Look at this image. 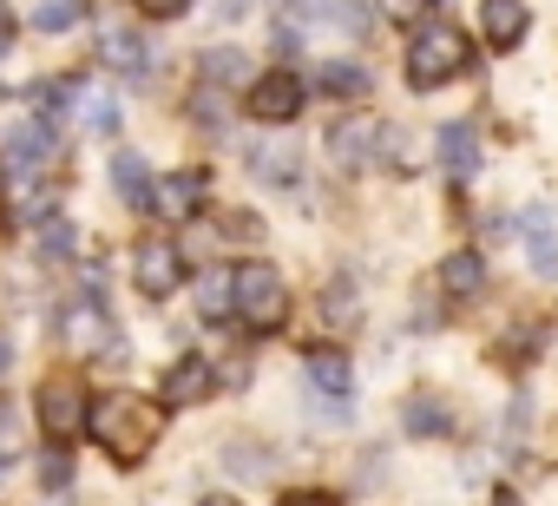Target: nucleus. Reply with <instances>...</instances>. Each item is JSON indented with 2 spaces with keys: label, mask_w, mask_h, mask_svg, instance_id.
<instances>
[{
  "label": "nucleus",
  "mask_w": 558,
  "mask_h": 506,
  "mask_svg": "<svg viewBox=\"0 0 558 506\" xmlns=\"http://www.w3.org/2000/svg\"><path fill=\"white\" fill-rule=\"evenodd\" d=\"M250 171L269 184H296V152H250Z\"/></svg>",
  "instance_id": "obj_24"
},
{
  "label": "nucleus",
  "mask_w": 558,
  "mask_h": 506,
  "mask_svg": "<svg viewBox=\"0 0 558 506\" xmlns=\"http://www.w3.org/2000/svg\"><path fill=\"white\" fill-rule=\"evenodd\" d=\"M316 86L336 93V99H362V93H368V73H362L355 60H329V67L316 73Z\"/></svg>",
  "instance_id": "obj_21"
},
{
  "label": "nucleus",
  "mask_w": 558,
  "mask_h": 506,
  "mask_svg": "<svg viewBox=\"0 0 558 506\" xmlns=\"http://www.w3.org/2000/svg\"><path fill=\"white\" fill-rule=\"evenodd\" d=\"M99 53H106L112 73H132V80L151 73V47H145L138 34H125V27H106V34H99Z\"/></svg>",
  "instance_id": "obj_13"
},
{
  "label": "nucleus",
  "mask_w": 558,
  "mask_h": 506,
  "mask_svg": "<svg viewBox=\"0 0 558 506\" xmlns=\"http://www.w3.org/2000/svg\"><path fill=\"white\" fill-rule=\"evenodd\" d=\"M250 119H263V125H290L303 106H310V86H303V73H290V67H276V73H263V80H250Z\"/></svg>",
  "instance_id": "obj_5"
},
{
  "label": "nucleus",
  "mask_w": 558,
  "mask_h": 506,
  "mask_svg": "<svg viewBox=\"0 0 558 506\" xmlns=\"http://www.w3.org/2000/svg\"><path fill=\"white\" fill-rule=\"evenodd\" d=\"M210 388H217V375H210L204 356H184V362L165 369V408H197Z\"/></svg>",
  "instance_id": "obj_11"
},
{
  "label": "nucleus",
  "mask_w": 558,
  "mask_h": 506,
  "mask_svg": "<svg viewBox=\"0 0 558 506\" xmlns=\"http://www.w3.org/2000/svg\"><path fill=\"white\" fill-rule=\"evenodd\" d=\"M40 486H47V493H73V460H66L60 447L40 460Z\"/></svg>",
  "instance_id": "obj_27"
},
{
  "label": "nucleus",
  "mask_w": 558,
  "mask_h": 506,
  "mask_svg": "<svg viewBox=\"0 0 558 506\" xmlns=\"http://www.w3.org/2000/svg\"><path fill=\"white\" fill-rule=\"evenodd\" d=\"M381 8H388L395 21H421V8H427V0H381Z\"/></svg>",
  "instance_id": "obj_31"
},
{
  "label": "nucleus",
  "mask_w": 558,
  "mask_h": 506,
  "mask_svg": "<svg viewBox=\"0 0 558 506\" xmlns=\"http://www.w3.org/2000/svg\"><path fill=\"white\" fill-rule=\"evenodd\" d=\"M310 382H316L323 395H336V401H342V395H349V382H355V375H349V356H342V349H310Z\"/></svg>",
  "instance_id": "obj_19"
},
{
  "label": "nucleus",
  "mask_w": 558,
  "mask_h": 506,
  "mask_svg": "<svg viewBox=\"0 0 558 506\" xmlns=\"http://www.w3.org/2000/svg\"><path fill=\"white\" fill-rule=\"evenodd\" d=\"M66 250H73V230L47 217V257H66Z\"/></svg>",
  "instance_id": "obj_30"
},
{
  "label": "nucleus",
  "mask_w": 558,
  "mask_h": 506,
  "mask_svg": "<svg viewBox=\"0 0 558 506\" xmlns=\"http://www.w3.org/2000/svg\"><path fill=\"white\" fill-rule=\"evenodd\" d=\"M66 342L73 349H106L112 342V316L99 310V297H86V303L66 310Z\"/></svg>",
  "instance_id": "obj_14"
},
{
  "label": "nucleus",
  "mask_w": 558,
  "mask_h": 506,
  "mask_svg": "<svg viewBox=\"0 0 558 506\" xmlns=\"http://www.w3.org/2000/svg\"><path fill=\"white\" fill-rule=\"evenodd\" d=\"M132 284H138L151 303H165V297L184 284V250L165 243V237H145V243L132 250Z\"/></svg>",
  "instance_id": "obj_6"
},
{
  "label": "nucleus",
  "mask_w": 558,
  "mask_h": 506,
  "mask_svg": "<svg viewBox=\"0 0 558 506\" xmlns=\"http://www.w3.org/2000/svg\"><path fill=\"white\" fill-rule=\"evenodd\" d=\"M204 191H210V178H204V171H171V178H151V197H145V210H158V217L184 224V217H197Z\"/></svg>",
  "instance_id": "obj_8"
},
{
  "label": "nucleus",
  "mask_w": 558,
  "mask_h": 506,
  "mask_svg": "<svg viewBox=\"0 0 558 506\" xmlns=\"http://www.w3.org/2000/svg\"><path fill=\"white\" fill-rule=\"evenodd\" d=\"M230 310L250 329H283L290 316V284L276 277V264H236L230 270Z\"/></svg>",
  "instance_id": "obj_3"
},
{
  "label": "nucleus",
  "mask_w": 558,
  "mask_h": 506,
  "mask_svg": "<svg viewBox=\"0 0 558 506\" xmlns=\"http://www.w3.org/2000/svg\"><path fill=\"white\" fill-rule=\"evenodd\" d=\"M466 60H473L466 34H460V27H447V21H434V27H421V34L408 40V86H414V93H434V86L460 80V73H466Z\"/></svg>",
  "instance_id": "obj_2"
},
{
  "label": "nucleus",
  "mask_w": 558,
  "mask_h": 506,
  "mask_svg": "<svg viewBox=\"0 0 558 506\" xmlns=\"http://www.w3.org/2000/svg\"><path fill=\"white\" fill-rule=\"evenodd\" d=\"M73 112H80V125L86 132H119V99H112V86H99V80H80L73 86Z\"/></svg>",
  "instance_id": "obj_12"
},
{
  "label": "nucleus",
  "mask_w": 558,
  "mask_h": 506,
  "mask_svg": "<svg viewBox=\"0 0 558 506\" xmlns=\"http://www.w3.org/2000/svg\"><path fill=\"white\" fill-rule=\"evenodd\" d=\"M480 27H486V47H519L525 40V0H486V14H480Z\"/></svg>",
  "instance_id": "obj_15"
},
{
  "label": "nucleus",
  "mask_w": 558,
  "mask_h": 506,
  "mask_svg": "<svg viewBox=\"0 0 558 506\" xmlns=\"http://www.w3.org/2000/svg\"><path fill=\"white\" fill-rule=\"evenodd\" d=\"M47 158H53V125L47 119H14L8 125V152H0V165H14V171H47Z\"/></svg>",
  "instance_id": "obj_10"
},
{
  "label": "nucleus",
  "mask_w": 558,
  "mask_h": 506,
  "mask_svg": "<svg viewBox=\"0 0 558 506\" xmlns=\"http://www.w3.org/2000/svg\"><path fill=\"white\" fill-rule=\"evenodd\" d=\"M34 414H40V427H47L53 441H73V434L86 427V388H80V375H73V369L47 375L40 395H34Z\"/></svg>",
  "instance_id": "obj_4"
},
{
  "label": "nucleus",
  "mask_w": 558,
  "mask_h": 506,
  "mask_svg": "<svg viewBox=\"0 0 558 506\" xmlns=\"http://www.w3.org/2000/svg\"><path fill=\"white\" fill-rule=\"evenodd\" d=\"M8 27H14V21H8V8H0V34H8Z\"/></svg>",
  "instance_id": "obj_34"
},
{
  "label": "nucleus",
  "mask_w": 558,
  "mask_h": 506,
  "mask_svg": "<svg viewBox=\"0 0 558 506\" xmlns=\"http://www.w3.org/2000/svg\"><path fill=\"white\" fill-rule=\"evenodd\" d=\"M375 145H381V125H375L368 112H349V119L329 125V158H336L342 171H362V165L375 158Z\"/></svg>",
  "instance_id": "obj_9"
},
{
  "label": "nucleus",
  "mask_w": 558,
  "mask_h": 506,
  "mask_svg": "<svg viewBox=\"0 0 558 506\" xmlns=\"http://www.w3.org/2000/svg\"><path fill=\"white\" fill-rule=\"evenodd\" d=\"M323 21H336L342 34H375V8H362V0H323Z\"/></svg>",
  "instance_id": "obj_22"
},
{
  "label": "nucleus",
  "mask_w": 558,
  "mask_h": 506,
  "mask_svg": "<svg viewBox=\"0 0 558 506\" xmlns=\"http://www.w3.org/2000/svg\"><path fill=\"white\" fill-rule=\"evenodd\" d=\"M217 14H223V21H243V14H250V0H217Z\"/></svg>",
  "instance_id": "obj_32"
},
{
  "label": "nucleus",
  "mask_w": 558,
  "mask_h": 506,
  "mask_svg": "<svg viewBox=\"0 0 558 506\" xmlns=\"http://www.w3.org/2000/svg\"><path fill=\"white\" fill-rule=\"evenodd\" d=\"M80 14H86V0H34L27 8V21L40 34H66V27H80Z\"/></svg>",
  "instance_id": "obj_20"
},
{
  "label": "nucleus",
  "mask_w": 558,
  "mask_h": 506,
  "mask_svg": "<svg viewBox=\"0 0 558 506\" xmlns=\"http://www.w3.org/2000/svg\"><path fill=\"white\" fill-rule=\"evenodd\" d=\"M8 369H14V342H8V336H0V375H8Z\"/></svg>",
  "instance_id": "obj_33"
},
{
  "label": "nucleus",
  "mask_w": 558,
  "mask_h": 506,
  "mask_svg": "<svg viewBox=\"0 0 558 506\" xmlns=\"http://www.w3.org/2000/svg\"><path fill=\"white\" fill-rule=\"evenodd\" d=\"M132 8H138V14H151V21H178L191 0H132Z\"/></svg>",
  "instance_id": "obj_29"
},
{
  "label": "nucleus",
  "mask_w": 558,
  "mask_h": 506,
  "mask_svg": "<svg viewBox=\"0 0 558 506\" xmlns=\"http://www.w3.org/2000/svg\"><path fill=\"white\" fill-rule=\"evenodd\" d=\"M158 427H165V414H158V401H145V395H99V401H86V434L119 460V467H138L151 447H158Z\"/></svg>",
  "instance_id": "obj_1"
},
{
  "label": "nucleus",
  "mask_w": 558,
  "mask_h": 506,
  "mask_svg": "<svg viewBox=\"0 0 558 506\" xmlns=\"http://www.w3.org/2000/svg\"><path fill=\"white\" fill-rule=\"evenodd\" d=\"M236 73H243V53H230V47L204 53V80H236Z\"/></svg>",
  "instance_id": "obj_28"
},
{
  "label": "nucleus",
  "mask_w": 558,
  "mask_h": 506,
  "mask_svg": "<svg viewBox=\"0 0 558 506\" xmlns=\"http://www.w3.org/2000/svg\"><path fill=\"white\" fill-rule=\"evenodd\" d=\"M440 158H447V171H453V178H473V171H480V138H473V125H466V119L440 125Z\"/></svg>",
  "instance_id": "obj_16"
},
{
  "label": "nucleus",
  "mask_w": 558,
  "mask_h": 506,
  "mask_svg": "<svg viewBox=\"0 0 558 506\" xmlns=\"http://www.w3.org/2000/svg\"><path fill=\"white\" fill-rule=\"evenodd\" d=\"M112 191H119L125 204H138V210H145V197H151V171H145V158H138V152H119V158H112Z\"/></svg>",
  "instance_id": "obj_18"
},
{
  "label": "nucleus",
  "mask_w": 558,
  "mask_h": 506,
  "mask_svg": "<svg viewBox=\"0 0 558 506\" xmlns=\"http://www.w3.org/2000/svg\"><path fill=\"white\" fill-rule=\"evenodd\" d=\"M453 421H447V408L440 401H408V434H427V441H440Z\"/></svg>",
  "instance_id": "obj_23"
},
{
  "label": "nucleus",
  "mask_w": 558,
  "mask_h": 506,
  "mask_svg": "<svg viewBox=\"0 0 558 506\" xmlns=\"http://www.w3.org/2000/svg\"><path fill=\"white\" fill-rule=\"evenodd\" d=\"M191 119H197L204 132H223V93H217V86H204V93L191 99Z\"/></svg>",
  "instance_id": "obj_26"
},
{
  "label": "nucleus",
  "mask_w": 558,
  "mask_h": 506,
  "mask_svg": "<svg viewBox=\"0 0 558 506\" xmlns=\"http://www.w3.org/2000/svg\"><path fill=\"white\" fill-rule=\"evenodd\" d=\"M519 250L532 277H558V224H551V204H525L519 210Z\"/></svg>",
  "instance_id": "obj_7"
},
{
  "label": "nucleus",
  "mask_w": 558,
  "mask_h": 506,
  "mask_svg": "<svg viewBox=\"0 0 558 506\" xmlns=\"http://www.w3.org/2000/svg\"><path fill=\"white\" fill-rule=\"evenodd\" d=\"M197 303H204V316L217 323V316H230V270H210L204 284H197Z\"/></svg>",
  "instance_id": "obj_25"
},
{
  "label": "nucleus",
  "mask_w": 558,
  "mask_h": 506,
  "mask_svg": "<svg viewBox=\"0 0 558 506\" xmlns=\"http://www.w3.org/2000/svg\"><path fill=\"white\" fill-rule=\"evenodd\" d=\"M440 284H447V297H473L486 284V257L480 250H453V257L440 264Z\"/></svg>",
  "instance_id": "obj_17"
}]
</instances>
